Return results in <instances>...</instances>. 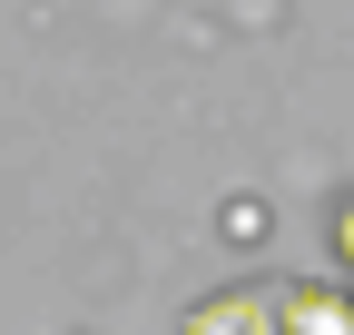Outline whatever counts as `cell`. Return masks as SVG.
Returning <instances> with one entry per match:
<instances>
[{
  "label": "cell",
  "instance_id": "7a4b0ae2",
  "mask_svg": "<svg viewBox=\"0 0 354 335\" xmlns=\"http://www.w3.org/2000/svg\"><path fill=\"white\" fill-rule=\"evenodd\" d=\"M187 335H286V316H276V296H256V286H227V296H207L187 316Z\"/></svg>",
  "mask_w": 354,
  "mask_h": 335
},
{
  "label": "cell",
  "instance_id": "3957f363",
  "mask_svg": "<svg viewBox=\"0 0 354 335\" xmlns=\"http://www.w3.org/2000/svg\"><path fill=\"white\" fill-rule=\"evenodd\" d=\"M325 246H335V266H344V276H354V188H344V197H335V217H325Z\"/></svg>",
  "mask_w": 354,
  "mask_h": 335
},
{
  "label": "cell",
  "instance_id": "6da1fadb",
  "mask_svg": "<svg viewBox=\"0 0 354 335\" xmlns=\"http://www.w3.org/2000/svg\"><path fill=\"white\" fill-rule=\"evenodd\" d=\"M276 316H286V335H354V286L295 276V286H276Z\"/></svg>",
  "mask_w": 354,
  "mask_h": 335
}]
</instances>
